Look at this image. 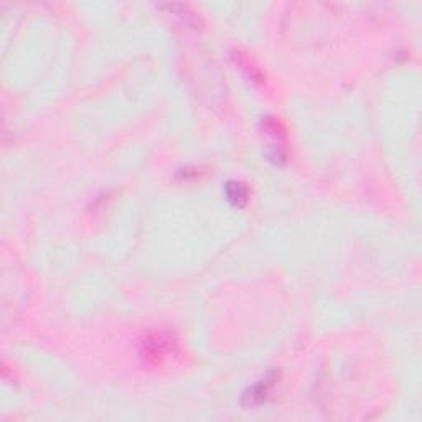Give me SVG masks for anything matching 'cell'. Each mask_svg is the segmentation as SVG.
Instances as JSON below:
<instances>
[{"label":"cell","mask_w":422,"mask_h":422,"mask_svg":"<svg viewBox=\"0 0 422 422\" xmlns=\"http://www.w3.org/2000/svg\"><path fill=\"white\" fill-rule=\"evenodd\" d=\"M177 348V340L169 331H154L141 343V354L150 363H162Z\"/></svg>","instance_id":"obj_1"},{"label":"cell","mask_w":422,"mask_h":422,"mask_svg":"<svg viewBox=\"0 0 422 422\" xmlns=\"http://www.w3.org/2000/svg\"><path fill=\"white\" fill-rule=\"evenodd\" d=\"M228 198L237 206H242L248 201V188L242 183H228Z\"/></svg>","instance_id":"obj_2"}]
</instances>
